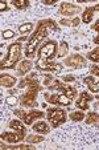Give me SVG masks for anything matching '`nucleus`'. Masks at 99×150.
I'll use <instances>...</instances> for the list:
<instances>
[{"label":"nucleus","instance_id":"nucleus-1","mask_svg":"<svg viewBox=\"0 0 99 150\" xmlns=\"http://www.w3.org/2000/svg\"><path fill=\"white\" fill-rule=\"evenodd\" d=\"M49 29H53V31H56V32L61 31L54 20H52V19L40 20L38 24H37L36 32L32 35V37L29 39L28 44H26V47H25V56L26 57H33L34 56L36 49L38 48V45L46 39V37H48Z\"/></svg>","mask_w":99,"mask_h":150},{"label":"nucleus","instance_id":"nucleus-2","mask_svg":"<svg viewBox=\"0 0 99 150\" xmlns=\"http://www.w3.org/2000/svg\"><path fill=\"white\" fill-rule=\"evenodd\" d=\"M26 92L21 96L20 98V104L24 108H34L37 106V93H38L43 86H40V82L37 80L36 73H31L29 76H26L25 79H23L19 84V88H25Z\"/></svg>","mask_w":99,"mask_h":150},{"label":"nucleus","instance_id":"nucleus-3","mask_svg":"<svg viewBox=\"0 0 99 150\" xmlns=\"http://www.w3.org/2000/svg\"><path fill=\"white\" fill-rule=\"evenodd\" d=\"M58 51L57 49V42L54 40H50V41H46L43 47H40L38 49V60L36 61L37 64H45V62L52 61L54 56H56V52Z\"/></svg>","mask_w":99,"mask_h":150},{"label":"nucleus","instance_id":"nucleus-4","mask_svg":"<svg viewBox=\"0 0 99 150\" xmlns=\"http://www.w3.org/2000/svg\"><path fill=\"white\" fill-rule=\"evenodd\" d=\"M20 56H21V44L19 41L15 42V44H11L8 48V56H7V59H4L1 61V69L13 68L15 64L20 60Z\"/></svg>","mask_w":99,"mask_h":150},{"label":"nucleus","instance_id":"nucleus-5","mask_svg":"<svg viewBox=\"0 0 99 150\" xmlns=\"http://www.w3.org/2000/svg\"><path fill=\"white\" fill-rule=\"evenodd\" d=\"M68 118V114L63 109L59 108H48V120L50 122L52 127H58L59 125H62Z\"/></svg>","mask_w":99,"mask_h":150},{"label":"nucleus","instance_id":"nucleus-6","mask_svg":"<svg viewBox=\"0 0 99 150\" xmlns=\"http://www.w3.org/2000/svg\"><path fill=\"white\" fill-rule=\"evenodd\" d=\"M15 114H16L19 118H21V121H23L25 125H32L36 118H43V117L45 116L44 112L34 110V109L31 112H25V110H23V109H16V110H15Z\"/></svg>","mask_w":99,"mask_h":150},{"label":"nucleus","instance_id":"nucleus-7","mask_svg":"<svg viewBox=\"0 0 99 150\" xmlns=\"http://www.w3.org/2000/svg\"><path fill=\"white\" fill-rule=\"evenodd\" d=\"M50 91H53V89H57V91L62 92V94H65V96H68L70 100H73L74 97L77 96V89L73 88V86H70V85L68 84H63V82H61L59 80H54L53 84L50 85V86H48Z\"/></svg>","mask_w":99,"mask_h":150},{"label":"nucleus","instance_id":"nucleus-8","mask_svg":"<svg viewBox=\"0 0 99 150\" xmlns=\"http://www.w3.org/2000/svg\"><path fill=\"white\" fill-rule=\"evenodd\" d=\"M63 64L70 68H82L86 65V59L81 54H71L63 60Z\"/></svg>","mask_w":99,"mask_h":150},{"label":"nucleus","instance_id":"nucleus-9","mask_svg":"<svg viewBox=\"0 0 99 150\" xmlns=\"http://www.w3.org/2000/svg\"><path fill=\"white\" fill-rule=\"evenodd\" d=\"M79 11H81V8H79L78 6H74V4H71V3H61L58 13L69 17V16H73V15L78 13Z\"/></svg>","mask_w":99,"mask_h":150},{"label":"nucleus","instance_id":"nucleus-10","mask_svg":"<svg viewBox=\"0 0 99 150\" xmlns=\"http://www.w3.org/2000/svg\"><path fill=\"white\" fill-rule=\"evenodd\" d=\"M36 68L40 69V71L54 72V73H59V72L62 71V67H61V64H58V62H54V61H49V62H45V64H37Z\"/></svg>","mask_w":99,"mask_h":150},{"label":"nucleus","instance_id":"nucleus-11","mask_svg":"<svg viewBox=\"0 0 99 150\" xmlns=\"http://www.w3.org/2000/svg\"><path fill=\"white\" fill-rule=\"evenodd\" d=\"M94 97L91 96L89 92H82V93L79 94V98L78 101H77V108H81L82 110H86V109H89V102L93 101Z\"/></svg>","mask_w":99,"mask_h":150},{"label":"nucleus","instance_id":"nucleus-12","mask_svg":"<svg viewBox=\"0 0 99 150\" xmlns=\"http://www.w3.org/2000/svg\"><path fill=\"white\" fill-rule=\"evenodd\" d=\"M1 139L6 142H8V144H17V142L20 141H24V137H21L19 133H16V132H4V133H1Z\"/></svg>","mask_w":99,"mask_h":150},{"label":"nucleus","instance_id":"nucleus-13","mask_svg":"<svg viewBox=\"0 0 99 150\" xmlns=\"http://www.w3.org/2000/svg\"><path fill=\"white\" fill-rule=\"evenodd\" d=\"M8 127H9V129H12L13 132H16V133H19L21 137H24V138H25L26 129H25V126L23 125V122H21V121H19V120H12V121L9 122Z\"/></svg>","mask_w":99,"mask_h":150},{"label":"nucleus","instance_id":"nucleus-14","mask_svg":"<svg viewBox=\"0 0 99 150\" xmlns=\"http://www.w3.org/2000/svg\"><path fill=\"white\" fill-rule=\"evenodd\" d=\"M16 81H17V79L11 76V74L3 73L0 76V84H1V86H4V88H12V86L16 84Z\"/></svg>","mask_w":99,"mask_h":150},{"label":"nucleus","instance_id":"nucleus-15","mask_svg":"<svg viewBox=\"0 0 99 150\" xmlns=\"http://www.w3.org/2000/svg\"><path fill=\"white\" fill-rule=\"evenodd\" d=\"M36 133H41V134H48L49 132H50V127H49V125L46 124V122L44 121H38L36 122V124L33 125V127H32Z\"/></svg>","mask_w":99,"mask_h":150},{"label":"nucleus","instance_id":"nucleus-16","mask_svg":"<svg viewBox=\"0 0 99 150\" xmlns=\"http://www.w3.org/2000/svg\"><path fill=\"white\" fill-rule=\"evenodd\" d=\"M32 67H33V64H32L29 60H23V61L17 65V72H19V74L24 76L25 73H28V72L31 71Z\"/></svg>","mask_w":99,"mask_h":150},{"label":"nucleus","instance_id":"nucleus-17","mask_svg":"<svg viewBox=\"0 0 99 150\" xmlns=\"http://www.w3.org/2000/svg\"><path fill=\"white\" fill-rule=\"evenodd\" d=\"M1 149H9V150H33L34 149V146L32 144H29V145H26V144H24V145H13V146H11V145H4V142H1Z\"/></svg>","mask_w":99,"mask_h":150},{"label":"nucleus","instance_id":"nucleus-18","mask_svg":"<svg viewBox=\"0 0 99 150\" xmlns=\"http://www.w3.org/2000/svg\"><path fill=\"white\" fill-rule=\"evenodd\" d=\"M83 82H85L86 85L89 86V89H90L91 92H94V93H99V82H94L93 80V76H87L83 79Z\"/></svg>","mask_w":99,"mask_h":150},{"label":"nucleus","instance_id":"nucleus-19","mask_svg":"<svg viewBox=\"0 0 99 150\" xmlns=\"http://www.w3.org/2000/svg\"><path fill=\"white\" fill-rule=\"evenodd\" d=\"M94 12H95V7H87L85 8V12L82 15V21L86 24H89L93 20V16H94Z\"/></svg>","mask_w":99,"mask_h":150},{"label":"nucleus","instance_id":"nucleus-20","mask_svg":"<svg viewBox=\"0 0 99 150\" xmlns=\"http://www.w3.org/2000/svg\"><path fill=\"white\" fill-rule=\"evenodd\" d=\"M59 24H61V25H66V27H78L79 24H81V19H79V17H74L73 20L62 19V20H59Z\"/></svg>","mask_w":99,"mask_h":150},{"label":"nucleus","instance_id":"nucleus-21","mask_svg":"<svg viewBox=\"0 0 99 150\" xmlns=\"http://www.w3.org/2000/svg\"><path fill=\"white\" fill-rule=\"evenodd\" d=\"M68 51H69V44L66 41H61L58 47V51H57V56L63 57L65 54H68Z\"/></svg>","mask_w":99,"mask_h":150},{"label":"nucleus","instance_id":"nucleus-22","mask_svg":"<svg viewBox=\"0 0 99 150\" xmlns=\"http://www.w3.org/2000/svg\"><path fill=\"white\" fill-rule=\"evenodd\" d=\"M12 6L17 9H25L29 7L28 0H12Z\"/></svg>","mask_w":99,"mask_h":150},{"label":"nucleus","instance_id":"nucleus-23","mask_svg":"<svg viewBox=\"0 0 99 150\" xmlns=\"http://www.w3.org/2000/svg\"><path fill=\"white\" fill-rule=\"evenodd\" d=\"M85 121L87 125H93V124H96V122H99V114L98 113H89L87 116L85 117Z\"/></svg>","mask_w":99,"mask_h":150},{"label":"nucleus","instance_id":"nucleus-24","mask_svg":"<svg viewBox=\"0 0 99 150\" xmlns=\"http://www.w3.org/2000/svg\"><path fill=\"white\" fill-rule=\"evenodd\" d=\"M85 118V113H83L82 110L81 112H71L70 113V120L74 122H79V121H82V120Z\"/></svg>","mask_w":99,"mask_h":150},{"label":"nucleus","instance_id":"nucleus-25","mask_svg":"<svg viewBox=\"0 0 99 150\" xmlns=\"http://www.w3.org/2000/svg\"><path fill=\"white\" fill-rule=\"evenodd\" d=\"M44 98H45V101L50 102V104H54V105H58V100H59V94H48L45 93L44 94Z\"/></svg>","mask_w":99,"mask_h":150},{"label":"nucleus","instance_id":"nucleus-26","mask_svg":"<svg viewBox=\"0 0 99 150\" xmlns=\"http://www.w3.org/2000/svg\"><path fill=\"white\" fill-rule=\"evenodd\" d=\"M44 137L43 136H34V134H31V136L26 137L25 141L28 142V144H40V142H43L44 141Z\"/></svg>","mask_w":99,"mask_h":150},{"label":"nucleus","instance_id":"nucleus-27","mask_svg":"<svg viewBox=\"0 0 99 150\" xmlns=\"http://www.w3.org/2000/svg\"><path fill=\"white\" fill-rule=\"evenodd\" d=\"M87 59L91 60V61H94V62H98L99 61V47H98V48H95L94 51L89 52V53H87Z\"/></svg>","mask_w":99,"mask_h":150},{"label":"nucleus","instance_id":"nucleus-28","mask_svg":"<svg viewBox=\"0 0 99 150\" xmlns=\"http://www.w3.org/2000/svg\"><path fill=\"white\" fill-rule=\"evenodd\" d=\"M33 29V24L32 23H25L23 25L19 27V32L20 33H29V32Z\"/></svg>","mask_w":99,"mask_h":150},{"label":"nucleus","instance_id":"nucleus-29","mask_svg":"<svg viewBox=\"0 0 99 150\" xmlns=\"http://www.w3.org/2000/svg\"><path fill=\"white\" fill-rule=\"evenodd\" d=\"M6 104L9 105V106H16L17 104H19V100H17V97H13V96H9L6 98Z\"/></svg>","mask_w":99,"mask_h":150},{"label":"nucleus","instance_id":"nucleus-30","mask_svg":"<svg viewBox=\"0 0 99 150\" xmlns=\"http://www.w3.org/2000/svg\"><path fill=\"white\" fill-rule=\"evenodd\" d=\"M1 36H3L4 40H8V39H12L15 36V32L11 31V29H7V31H3L1 32Z\"/></svg>","mask_w":99,"mask_h":150},{"label":"nucleus","instance_id":"nucleus-31","mask_svg":"<svg viewBox=\"0 0 99 150\" xmlns=\"http://www.w3.org/2000/svg\"><path fill=\"white\" fill-rule=\"evenodd\" d=\"M91 28L93 29H95L96 32H98V36L94 39V44H99V20L96 21V23H94L93 25H91Z\"/></svg>","mask_w":99,"mask_h":150},{"label":"nucleus","instance_id":"nucleus-32","mask_svg":"<svg viewBox=\"0 0 99 150\" xmlns=\"http://www.w3.org/2000/svg\"><path fill=\"white\" fill-rule=\"evenodd\" d=\"M53 80H54V77L52 76V74H46L45 79H44V85H45V86H50Z\"/></svg>","mask_w":99,"mask_h":150},{"label":"nucleus","instance_id":"nucleus-33","mask_svg":"<svg viewBox=\"0 0 99 150\" xmlns=\"http://www.w3.org/2000/svg\"><path fill=\"white\" fill-rule=\"evenodd\" d=\"M90 73L93 76H99V65H93L90 68Z\"/></svg>","mask_w":99,"mask_h":150},{"label":"nucleus","instance_id":"nucleus-34","mask_svg":"<svg viewBox=\"0 0 99 150\" xmlns=\"http://www.w3.org/2000/svg\"><path fill=\"white\" fill-rule=\"evenodd\" d=\"M63 81L65 82H74L75 81V77L71 76V74H68V76H63Z\"/></svg>","mask_w":99,"mask_h":150},{"label":"nucleus","instance_id":"nucleus-35","mask_svg":"<svg viewBox=\"0 0 99 150\" xmlns=\"http://www.w3.org/2000/svg\"><path fill=\"white\" fill-rule=\"evenodd\" d=\"M0 11L3 12V11H8V6H7L6 1H1L0 3Z\"/></svg>","mask_w":99,"mask_h":150},{"label":"nucleus","instance_id":"nucleus-36","mask_svg":"<svg viewBox=\"0 0 99 150\" xmlns=\"http://www.w3.org/2000/svg\"><path fill=\"white\" fill-rule=\"evenodd\" d=\"M57 0H43V3L45 4V6H54L56 4Z\"/></svg>","mask_w":99,"mask_h":150},{"label":"nucleus","instance_id":"nucleus-37","mask_svg":"<svg viewBox=\"0 0 99 150\" xmlns=\"http://www.w3.org/2000/svg\"><path fill=\"white\" fill-rule=\"evenodd\" d=\"M25 40H26V36H23V37H20L19 39V42L20 41H25Z\"/></svg>","mask_w":99,"mask_h":150},{"label":"nucleus","instance_id":"nucleus-38","mask_svg":"<svg viewBox=\"0 0 99 150\" xmlns=\"http://www.w3.org/2000/svg\"><path fill=\"white\" fill-rule=\"evenodd\" d=\"M95 11L99 12V4H96V6H95Z\"/></svg>","mask_w":99,"mask_h":150},{"label":"nucleus","instance_id":"nucleus-39","mask_svg":"<svg viewBox=\"0 0 99 150\" xmlns=\"http://www.w3.org/2000/svg\"><path fill=\"white\" fill-rule=\"evenodd\" d=\"M96 98H98V100H99V96H96Z\"/></svg>","mask_w":99,"mask_h":150}]
</instances>
